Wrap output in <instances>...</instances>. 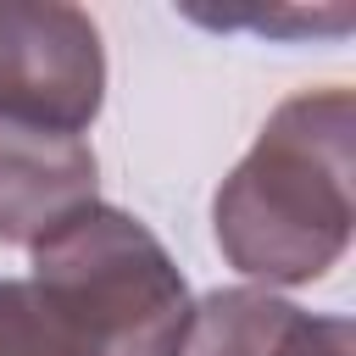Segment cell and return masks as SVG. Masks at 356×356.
Returning <instances> with one entry per match:
<instances>
[{"instance_id":"obj_2","label":"cell","mask_w":356,"mask_h":356,"mask_svg":"<svg viewBox=\"0 0 356 356\" xmlns=\"http://www.w3.org/2000/svg\"><path fill=\"white\" fill-rule=\"evenodd\" d=\"M28 250V284L72 356H184L189 284L134 211L89 200Z\"/></svg>"},{"instance_id":"obj_1","label":"cell","mask_w":356,"mask_h":356,"mask_svg":"<svg viewBox=\"0 0 356 356\" xmlns=\"http://www.w3.org/2000/svg\"><path fill=\"white\" fill-rule=\"evenodd\" d=\"M350 184L356 95L345 83L289 95L211 200V234L222 261L267 289L323 278L350 250Z\"/></svg>"},{"instance_id":"obj_4","label":"cell","mask_w":356,"mask_h":356,"mask_svg":"<svg viewBox=\"0 0 356 356\" xmlns=\"http://www.w3.org/2000/svg\"><path fill=\"white\" fill-rule=\"evenodd\" d=\"M100 161L83 139L0 128V245H39L56 222L95 200Z\"/></svg>"},{"instance_id":"obj_3","label":"cell","mask_w":356,"mask_h":356,"mask_svg":"<svg viewBox=\"0 0 356 356\" xmlns=\"http://www.w3.org/2000/svg\"><path fill=\"white\" fill-rule=\"evenodd\" d=\"M106 106V44L89 11L0 0V128L83 139Z\"/></svg>"},{"instance_id":"obj_5","label":"cell","mask_w":356,"mask_h":356,"mask_svg":"<svg viewBox=\"0 0 356 356\" xmlns=\"http://www.w3.org/2000/svg\"><path fill=\"white\" fill-rule=\"evenodd\" d=\"M184 356H356V328L273 289H211L189 317Z\"/></svg>"},{"instance_id":"obj_6","label":"cell","mask_w":356,"mask_h":356,"mask_svg":"<svg viewBox=\"0 0 356 356\" xmlns=\"http://www.w3.org/2000/svg\"><path fill=\"white\" fill-rule=\"evenodd\" d=\"M0 356H72L28 278H0Z\"/></svg>"}]
</instances>
